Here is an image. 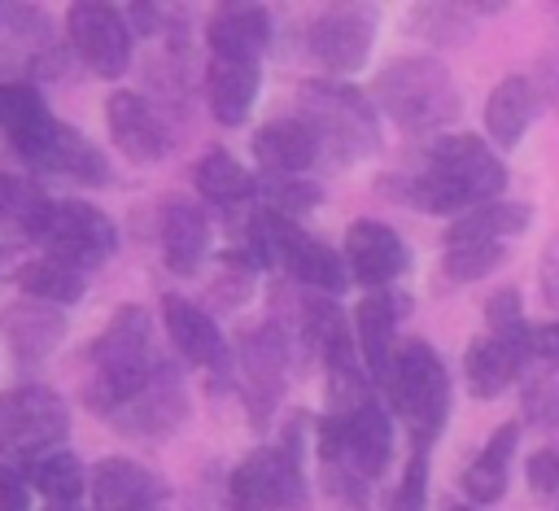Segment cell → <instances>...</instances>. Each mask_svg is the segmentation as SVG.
I'll return each mask as SVG.
<instances>
[{
    "instance_id": "cell-42",
    "label": "cell",
    "mask_w": 559,
    "mask_h": 511,
    "mask_svg": "<svg viewBox=\"0 0 559 511\" xmlns=\"http://www.w3.org/2000/svg\"><path fill=\"white\" fill-rule=\"evenodd\" d=\"M122 22H127V31H131V39L140 35V39H148V35H157L162 31V22H166V13H162V4H148V0H135V4H122Z\"/></svg>"
},
{
    "instance_id": "cell-26",
    "label": "cell",
    "mask_w": 559,
    "mask_h": 511,
    "mask_svg": "<svg viewBox=\"0 0 559 511\" xmlns=\"http://www.w3.org/2000/svg\"><path fill=\"white\" fill-rule=\"evenodd\" d=\"M66 332H70V323L57 306L22 297V301H9L0 310V336L17 363H44L66 341Z\"/></svg>"
},
{
    "instance_id": "cell-16",
    "label": "cell",
    "mask_w": 559,
    "mask_h": 511,
    "mask_svg": "<svg viewBox=\"0 0 559 511\" xmlns=\"http://www.w3.org/2000/svg\"><path fill=\"white\" fill-rule=\"evenodd\" d=\"M188 411H192V402H188V389H183L179 367H175L170 358H157L148 384H144L135 397H127V402H122L114 415H105V419H109L118 432H127V437L162 441V437H170V432H179V428L188 424Z\"/></svg>"
},
{
    "instance_id": "cell-37",
    "label": "cell",
    "mask_w": 559,
    "mask_h": 511,
    "mask_svg": "<svg viewBox=\"0 0 559 511\" xmlns=\"http://www.w3.org/2000/svg\"><path fill=\"white\" fill-rule=\"evenodd\" d=\"M253 280H258V271H253V262L240 253V249H223L218 253V275L210 280V297L223 306V310H236V306H245L249 297H253Z\"/></svg>"
},
{
    "instance_id": "cell-4",
    "label": "cell",
    "mask_w": 559,
    "mask_h": 511,
    "mask_svg": "<svg viewBox=\"0 0 559 511\" xmlns=\"http://www.w3.org/2000/svg\"><path fill=\"white\" fill-rule=\"evenodd\" d=\"M157 341H153V319L144 306H118L109 314V323L96 332V341L87 345V384H83V402L105 419L114 415L127 397H135L153 367H157Z\"/></svg>"
},
{
    "instance_id": "cell-3",
    "label": "cell",
    "mask_w": 559,
    "mask_h": 511,
    "mask_svg": "<svg viewBox=\"0 0 559 511\" xmlns=\"http://www.w3.org/2000/svg\"><path fill=\"white\" fill-rule=\"evenodd\" d=\"M380 397L389 406V415H397L411 432V450H428L441 441L450 411H454V384H450V367L437 354L432 341L424 336H406L397 341L389 371L380 380Z\"/></svg>"
},
{
    "instance_id": "cell-25",
    "label": "cell",
    "mask_w": 559,
    "mask_h": 511,
    "mask_svg": "<svg viewBox=\"0 0 559 511\" xmlns=\"http://www.w3.org/2000/svg\"><path fill=\"white\" fill-rule=\"evenodd\" d=\"M253 162H258V175H310L319 166V144L310 135V127L297 118V114H275L266 118L253 140Z\"/></svg>"
},
{
    "instance_id": "cell-6",
    "label": "cell",
    "mask_w": 559,
    "mask_h": 511,
    "mask_svg": "<svg viewBox=\"0 0 559 511\" xmlns=\"http://www.w3.org/2000/svg\"><path fill=\"white\" fill-rule=\"evenodd\" d=\"M310 441L319 467H341L354 480L376 485L393 463V415L384 397L371 393L354 406L319 411L310 419Z\"/></svg>"
},
{
    "instance_id": "cell-21",
    "label": "cell",
    "mask_w": 559,
    "mask_h": 511,
    "mask_svg": "<svg viewBox=\"0 0 559 511\" xmlns=\"http://www.w3.org/2000/svg\"><path fill=\"white\" fill-rule=\"evenodd\" d=\"M210 240H214V223L205 205H197L192 197H166L157 205V245L170 275H183V280L197 275L201 262L210 258Z\"/></svg>"
},
{
    "instance_id": "cell-24",
    "label": "cell",
    "mask_w": 559,
    "mask_h": 511,
    "mask_svg": "<svg viewBox=\"0 0 559 511\" xmlns=\"http://www.w3.org/2000/svg\"><path fill=\"white\" fill-rule=\"evenodd\" d=\"M192 183L201 192V201L210 210H218L227 223H236L240 214H249L258 205V183H253V170H245V162L227 148H205L192 166Z\"/></svg>"
},
{
    "instance_id": "cell-23",
    "label": "cell",
    "mask_w": 559,
    "mask_h": 511,
    "mask_svg": "<svg viewBox=\"0 0 559 511\" xmlns=\"http://www.w3.org/2000/svg\"><path fill=\"white\" fill-rule=\"evenodd\" d=\"M520 437H524V424L520 419H502L489 441L476 450V459L463 467L459 476V494L467 507H498L511 489V463H515V450H520Z\"/></svg>"
},
{
    "instance_id": "cell-31",
    "label": "cell",
    "mask_w": 559,
    "mask_h": 511,
    "mask_svg": "<svg viewBox=\"0 0 559 511\" xmlns=\"http://www.w3.org/2000/svg\"><path fill=\"white\" fill-rule=\"evenodd\" d=\"M13 284L22 288V297L44 301V306H57V310L83 301V293H87V275L70 271L66 262H52V258H44V253L31 258V262H22V266L13 271Z\"/></svg>"
},
{
    "instance_id": "cell-34",
    "label": "cell",
    "mask_w": 559,
    "mask_h": 511,
    "mask_svg": "<svg viewBox=\"0 0 559 511\" xmlns=\"http://www.w3.org/2000/svg\"><path fill=\"white\" fill-rule=\"evenodd\" d=\"M511 249L489 245V240H463V245H441V280L445 284H480L498 266H507Z\"/></svg>"
},
{
    "instance_id": "cell-47",
    "label": "cell",
    "mask_w": 559,
    "mask_h": 511,
    "mask_svg": "<svg viewBox=\"0 0 559 511\" xmlns=\"http://www.w3.org/2000/svg\"><path fill=\"white\" fill-rule=\"evenodd\" d=\"M367 511H371V507H367Z\"/></svg>"
},
{
    "instance_id": "cell-45",
    "label": "cell",
    "mask_w": 559,
    "mask_h": 511,
    "mask_svg": "<svg viewBox=\"0 0 559 511\" xmlns=\"http://www.w3.org/2000/svg\"><path fill=\"white\" fill-rule=\"evenodd\" d=\"M445 511H476V507H467V502H450Z\"/></svg>"
},
{
    "instance_id": "cell-19",
    "label": "cell",
    "mask_w": 559,
    "mask_h": 511,
    "mask_svg": "<svg viewBox=\"0 0 559 511\" xmlns=\"http://www.w3.org/2000/svg\"><path fill=\"white\" fill-rule=\"evenodd\" d=\"M411 314V297L402 288H380V293H362L354 314H349V328H354V349H358V363L367 371V380L376 384L380 393V380L389 371V358L397 349V328L402 319Z\"/></svg>"
},
{
    "instance_id": "cell-33",
    "label": "cell",
    "mask_w": 559,
    "mask_h": 511,
    "mask_svg": "<svg viewBox=\"0 0 559 511\" xmlns=\"http://www.w3.org/2000/svg\"><path fill=\"white\" fill-rule=\"evenodd\" d=\"M253 183H258V205L293 223L323 205V188L310 175H253Z\"/></svg>"
},
{
    "instance_id": "cell-35",
    "label": "cell",
    "mask_w": 559,
    "mask_h": 511,
    "mask_svg": "<svg viewBox=\"0 0 559 511\" xmlns=\"http://www.w3.org/2000/svg\"><path fill=\"white\" fill-rule=\"evenodd\" d=\"M48 201H52V197H48L31 175H17V170L0 166V218H9L13 227H22V231L31 236L35 223L44 218Z\"/></svg>"
},
{
    "instance_id": "cell-8",
    "label": "cell",
    "mask_w": 559,
    "mask_h": 511,
    "mask_svg": "<svg viewBox=\"0 0 559 511\" xmlns=\"http://www.w3.org/2000/svg\"><path fill=\"white\" fill-rule=\"evenodd\" d=\"M31 240L44 249V258L66 262L79 275L105 266L118 253V227H114V218L100 205L83 201V197H52L48 210H44V218L35 223Z\"/></svg>"
},
{
    "instance_id": "cell-18",
    "label": "cell",
    "mask_w": 559,
    "mask_h": 511,
    "mask_svg": "<svg viewBox=\"0 0 559 511\" xmlns=\"http://www.w3.org/2000/svg\"><path fill=\"white\" fill-rule=\"evenodd\" d=\"M17 162H26L39 175H61V179H74V183H87V188H105L114 179V166H109L105 148H96L79 127L61 122V118H52L48 131Z\"/></svg>"
},
{
    "instance_id": "cell-20",
    "label": "cell",
    "mask_w": 559,
    "mask_h": 511,
    "mask_svg": "<svg viewBox=\"0 0 559 511\" xmlns=\"http://www.w3.org/2000/svg\"><path fill=\"white\" fill-rule=\"evenodd\" d=\"M105 127H109V144L135 166H153L170 153V131L162 114L148 105V96L131 87H114L105 96Z\"/></svg>"
},
{
    "instance_id": "cell-39",
    "label": "cell",
    "mask_w": 559,
    "mask_h": 511,
    "mask_svg": "<svg viewBox=\"0 0 559 511\" xmlns=\"http://www.w3.org/2000/svg\"><path fill=\"white\" fill-rule=\"evenodd\" d=\"M524 480L537 498L559 507V445H537L533 454H524Z\"/></svg>"
},
{
    "instance_id": "cell-15",
    "label": "cell",
    "mask_w": 559,
    "mask_h": 511,
    "mask_svg": "<svg viewBox=\"0 0 559 511\" xmlns=\"http://www.w3.org/2000/svg\"><path fill=\"white\" fill-rule=\"evenodd\" d=\"M341 262L358 288L380 293V288H397V280L411 271V245L384 218H354L345 227Z\"/></svg>"
},
{
    "instance_id": "cell-11",
    "label": "cell",
    "mask_w": 559,
    "mask_h": 511,
    "mask_svg": "<svg viewBox=\"0 0 559 511\" xmlns=\"http://www.w3.org/2000/svg\"><path fill=\"white\" fill-rule=\"evenodd\" d=\"M162 328L175 345V354L188 363V367H201L210 389H231V341L223 336L218 319L183 297V293H166L162 297Z\"/></svg>"
},
{
    "instance_id": "cell-13",
    "label": "cell",
    "mask_w": 559,
    "mask_h": 511,
    "mask_svg": "<svg viewBox=\"0 0 559 511\" xmlns=\"http://www.w3.org/2000/svg\"><path fill=\"white\" fill-rule=\"evenodd\" d=\"M533 323L520 319L515 328H498V332H480L467 341L463 349V384L472 397L493 402L502 397L511 384H520L533 371V345H528Z\"/></svg>"
},
{
    "instance_id": "cell-30",
    "label": "cell",
    "mask_w": 559,
    "mask_h": 511,
    "mask_svg": "<svg viewBox=\"0 0 559 511\" xmlns=\"http://www.w3.org/2000/svg\"><path fill=\"white\" fill-rule=\"evenodd\" d=\"M22 480L31 494L48 498V507H79V498L87 494V467L74 450H48L35 454L31 463H22Z\"/></svg>"
},
{
    "instance_id": "cell-29",
    "label": "cell",
    "mask_w": 559,
    "mask_h": 511,
    "mask_svg": "<svg viewBox=\"0 0 559 511\" xmlns=\"http://www.w3.org/2000/svg\"><path fill=\"white\" fill-rule=\"evenodd\" d=\"M533 223V205L528 201H485V205H472L463 214H454L441 231V245H463V240H489V245H507L511 236L528 231Z\"/></svg>"
},
{
    "instance_id": "cell-17",
    "label": "cell",
    "mask_w": 559,
    "mask_h": 511,
    "mask_svg": "<svg viewBox=\"0 0 559 511\" xmlns=\"http://www.w3.org/2000/svg\"><path fill=\"white\" fill-rule=\"evenodd\" d=\"M92 511H162L170 498L166 476L127 454H105L87 472Z\"/></svg>"
},
{
    "instance_id": "cell-43",
    "label": "cell",
    "mask_w": 559,
    "mask_h": 511,
    "mask_svg": "<svg viewBox=\"0 0 559 511\" xmlns=\"http://www.w3.org/2000/svg\"><path fill=\"white\" fill-rule=\"evenodd\" d=\"M0 511H31V489L13 463L0 459Z\"/></svg>"
},
{
    "instance_id": "cell-48",
    "label": "cell",
    "mask_w": 559,
    "mask_h": 511,
    "mask_svg": "<svg viewBox=\"0 0 559 511\" xmlns=\"http://www.w3.org/2000/svg\"><path fill=\"white\" fill-rule=\"evenodd\" d=\"M555 511H559V507H555Z\"/></svg>"
},
{
    "instance_id": "cell-12",
    "label": "cell",
    "mask_w": 559,
    "mask_h": 511,
    "mask_svg": "<svg viewBox=\"0 0 559 511\" xmlns=\"http://www.w3.org/2000/svg\"><path fill=\"white\" fill-rule=\"evenodd\" d=\"M66 39L74 57L96 74V79H122L135 57V39L122 22L118 4L105 0H79L66 9Z\"/></svg>"
},
{
    "instance_id": "cell-27",
    "label": "cell",
    "mask_w": 559,
    "mask_h": 511,
    "mask_svg": "<svg viewBox=\"0 0 559 511\" xmlns=\"http://www.w3.org/2000/svg\"><path fill=\"white\" fill-rule=\"evenodd\" d=\"M201 87H205L210 118L218 127H245V118L253 114L258 92H262V66L258 61H223V57H210Z\"/></svg>"
},
{
    "instance_id": "cell-1",
    "label": "cell",
    "mask_w": 559,
    "mask_h": 511,
    "mask_svg": "<svg viewBox=\"0 0 559 511\" xmlns=\"http://www.w3.org/2000/svg\"><path fill=\"white\" fill-rule=\"evenodd\" d=\"M511 183V170L498 148H489L485 135L476 131H445L428 140L419 166L411 175H380L376 192L393 197L419 214L454 218L472 205L498 201Z\"/></svg>"
},
{
    "instance_id": "cell-2",
    "label": "cell",
    "mask_w": 559,
    "mask_h": 511,
    "mask_svg": "<svg viewBox=\"0 0 559 511\" xmlns=\"http://www.w3.org/2000/svg\"><path fill=\"white\" fill-rule=\"evenodd\" d=\"M371 105L384 114L402 135H445V127L463 114V92L450 74V66L432 52H406L393 57L376 83Z\"/></svg>"
},
{
    "instance_id": "cell-36",
    "label": "cell",
    "mask_w": 559,
    "mask_h": 511,
    "mask_svg": "<svg viewBox=\"0 0 559 511\" xmlns=\"http://www.w3.org/2000/svg\"><path fill=\"white\" fill-rule=\"evenodd\" d=\"M533 432H559V371H528L520 380V415Z\"/></svg>"
},
{
    "instance_id": "cell-38",
    "label": "cell",
    "mask_w": 559,
    "mask_h": 511,
    "mask_svg": "<svg viewBox=\"0 0 559 511\" xmlns=\"http://www.w3.org/2000/svg\"><path fill=\"white\" fill-rule=\"evenodd\" d=\"M428 472H432L428 450H411V459L389 494V511H424L428 507Z\"/></svg>"
},
{
    "instance_id": "cell-32",
    "label": "cell",
    "mask_w": 559,
    "mask_h": 511,
    "mask_svg": "<svg viewBox=\"0 0 559 511\" xmlns=\"http://www.w3.org/2000/svg\"><path fill=\"white\" fill-rule=\"evenodd\" d=\"M406 26H411V35H419L432 48H463L476 35V13L467 4L432 0V4H411Z\"/></svg>"
},
{
    "instance_id": "cell-22",
    "label": "cell",
    "mask_w": 559,
    "mask_h": 511,
    "mask_svg": "<svg viewBox=\"0 0 559 511\" xmlns=\"http://www.w3.org/2000/svg\"><path fill=\"white\" fill-rule=\"evenodd\" d=\"M275 39V17L266 4H218L205 17V48L223 61H258Z\"/></svg>"
},
{
    "instance_id": "cell-44",
    "label": "cell",
    "mask_w": 559,
    "mask_h": 511,
    "mask_svg": "<svg viewBox=\"0 0 559 511\" xmlns=\"http://www.w3.org/2000/svg\"><path fill=\"white\" fill-rule=\"evenodd\" d=\"M542 301L550 306V314L559 310V240H550L546 245V253H542Z\"/></svg>"
},
{
    "instance_id": "cell-40",
    "label": "cell",
    "mask_w": 559,
    "mask_h": 511,
    "mask_svg": "<svg viewBox=\"0 0 559 511\" xmlns=\"http://www.w3.org/2000/svg\"><path fill=\"white\" fill-rule=\"evenodd\" d=\"M524 319V297L515 284H502L485 297V332H498V328H515Z\"/></svg>"
},
{
    "instance_id": "cell-7",
    "label": "cell",
    "mask_w": 559,
    "mask_h": 511,
    "mask_svg": "<svg viewBox=\"0 0 559 511\" xmlns=\"http://www.w3.org/2000/svg\"><path fill=\"white\" fill-rule=\"evenodd\" d=\"M288 358H293V336L275 314L245 328L231 345V384L240 389L245 415L258 432L271 428V419L280 411L284 380H288Z\"/></svg>"
},
{
    "instance_id": "cell-10",
    "label": "cell",
    "mask_w": 559,
    "mask_h": 511,
    "mask_svg": "<svg viewBox=\"0 0 559 511\" xmlns=\"http://www.w3.org/2000/svg\"><path fill=\"white\" fill-rule=\"evenodd\" d=\"M376 31H380L376 4H328L306 26V52L323 70V79L349 83L371 61Z\"/></svg>"
},
{
    "instance_id": "cell-41",
    "label": "cell",
    "mask_w": 559,
    "mask_h": 511,
    "mask_svg": "<svg viewBox=\"0 0 559 511\" xmlns=\"http://www.w3.org/2000/svg\"><path fill=\"white\" fill-rule=\"evenodd\" d=\"M528 345H533V367H542V371H559V310H555L550 319L533 323Z\"/></svg>"
},
{
    "instance_id": "cell-9",
    "label": "cell",
    "mask_w": 559,
    "mask_h": 511,
    "mask_svg": "<svg viewBox=\"0 0 559 511\" xmlns=\"http://www.w3.org/2000/svg\"><path fill=\"white\" fill-rule=\"evenodd\" d=\"M70 437V406L48 384H17L0 393V459L31 463L35 454L61 450Z\"/></svg>"
},
{
    "instance_id": "cell-46",
    "label": "cell",
    "mask_w": 559,
    "mask_h": 511,
    "mask_svg": "<svg viewBox=\"0 0 559 511\" xmlns=\"http://www.w3.org/2000/svg\"><path fill=\"white\" fill-rule=\"evenodd\" d=\"M48 511H83V507H48Z\"/></svg>"
},
{
    "instance_id": "cell-28",
    "label": "cell",
    "mask_w": 559,
    "mask_h": 511,
    "mask_svg": "<svg viewBox=\"0 0 559 511\" xmlns=\"http://www.w3.org/2000/svg\"><path fill=\"white\" fill-rule=\"evenodd\" d=\"M537 109H542V105H537V92H533V79H528V74H507V79H498V83L489 87L485 114H480L489 144H493V148H515V144L528 135Z\"/></svg>"
},
{
    "instance_id": "cell-5",
    "label": "cell",
    "mask_w": 559,
    "mask_h": 511,
    "mask_svg": "<svg viewBox=\"0 0 559 511\" xmlns=\"http://www.w3.org/2000/svg\"><path fill=\"white\" fill-rule=\"evenodd\" d=\"M297 118L319 144V166H358L380 153V114L371 96L341 79H301Z\"/></svg>"
},
{
    "instance_id": "cell-14",
    "label": "cell",
    "mask_w": 559,
    "mask_h": 511,
    "mask_svg": "<svg viewBox=\"0 0 559 511\" xmlns=\"http://www.w3.org/2000/svg\"><path fill=\"white\" fill-rule=\"evenodd\" d=\"M293 336V349H301L310 363H319V371L358 363L354 349V328L349 314L341 306V297H323V293H301L293 297V319H280Z\"/></svg>"
}]
</instances>
